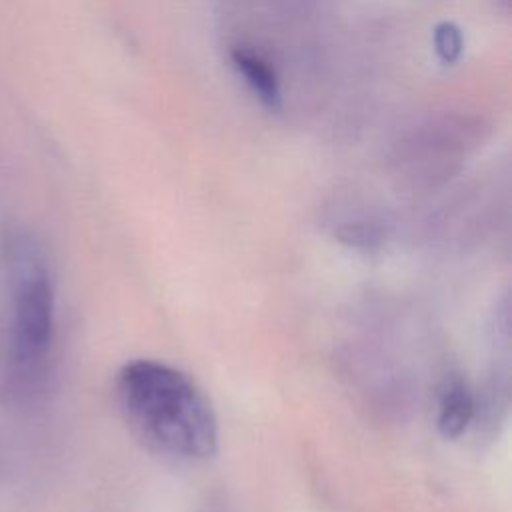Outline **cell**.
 I'll list each match as a JSON object with an SVG mask.
<instances>
[{
    "instance_id": "6da1fadb",
    "label": "cell",
    "mask_w": 512,
    "mask_h": 512,
    "mask_svg": "<svg viewBox=\"0 0 512 512\" xmlns=\"http://www.w3.org/2000/svg\"><path fill=\"white\" fill-rule=\"evenodd\" d=\"M116 398L130 428L174 460H206L218 448V420L208 396L182 370L150 358L126 362Z\"/></svg>"
},
{
    "instance_id": "7a4b0ae2",
    "label": "cell",
    "mask_w": 512,
    "mask_h": 512,
    "mask_svg": "<svg viewBox=\"0 0 512 512\" xmlns=\"http://www.w3.org/2000/svg\"><path fill=\"white\" fill-rule=\"evenodd\" d=\"M12 270L10 344L14 364L30 372L42 364L54 332V294L42 264L22 254Z\"/></svg>"
},
{
    "instance_id": "3957f363",
    "label": "cell",
    "mask_w": 512,
    "mask_h": 512,
    "mask_svg": "<svg viewBox=\"0 0 512 512\" xmlns=\"http://www.w3.org/2000/svg\"><path fill=\"white\" fill-rule=\"evenodd\" d=\"M476 416L474 394L460 378L444 382L436 404V428L446 440L460 438Z\"/></svg>"
},
{
    "instance_id": "277c9868",
    "label": "cell",
    "mask_w": 512,
    "mask_h": 512,
    "mask_svg": "<svg viewBox=\"0 0 512 512\" xmlns=\"http://www.w3.org/2000/svg\"><path fill=\"white\" fill-rule=\"evenodd\" d=\"M232 64L238 74L244 78L248 88L256 94V98L270 110H278L282 104L280 82L274 68L258 54L246 48L232 50Z\"/></svg>"
},
{
    "instance_id": "5b68a950",
    "label": "cell",
    "mask_w": 512,
    "mask_h": 512,
    "mask_svg": "<svg viewBox=\"0 0 512 512\" xmlns=\"http://www.w3.org/2000/svg\"><path fill=\"white\" fill-rule=\"evenodd\" d=\"M434 50L444 64H454L460 60L464 38L454 22H440L434 28Z\"/></svg>"
}]
</instances>
